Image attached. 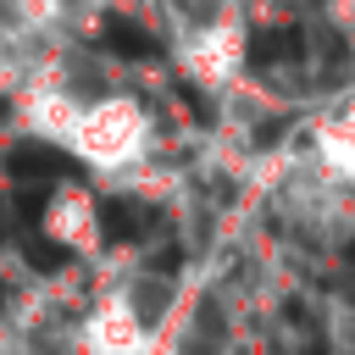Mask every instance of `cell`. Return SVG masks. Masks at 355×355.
<instances>
[{"label": "cell", "mask_w": 355, "mask_h": 355, "mask_svg": "<svg viewBox=\"0 0 355 355\" xmlns=\"http://www.w3.org/2000/svg\"><path fill=\"white\" fill-rule=\"evenodd\" d=\"M300 55H305V33H300L294 22H283V28H255V33H250V50H244L250 72H272V67H288V61H300Z\"/></svg>", "instance_id": "obj_1"}, {"label": "cell", "mask_w": 355, "mask_h": 355, "mask_svg": "<svg viewBox=\"0 0 355 355\" xmlns=\"http://www.w3.org/2000/svg\"><path fill=\"white\" fill-rule=\"evenodd\" d=\"M11 178L17 183H55V178H78V161L72 155H61V150H50V144H22V150H11Z\"/></svg>", "instance_id": "obj_2"}, {"label": "cell", "mask_w": 355, "mask_h": 355, "mask_svg": "<svg viewBox=\"0 0 355 355\" xmlns=\"http://www.w3.org/2000/svg\"><path fill=\"white\" fill-rule=\"evenodd\" d=\"M100 44L111 55H122V61H161V39L150 28H139V22H128V17H105L100 22Z\"/></svg>", "instance_id": "obj_3"}, {"label": "cell", "mask_w": 355, "mask_h": 355, "mask_svg": "<svg viewBox=\"0 0 355 355\" xmlns=\"http://www.w3.org/2000/svg\"><path fill=\"white\" fill-rule=\"evenodd\" d=\"M144 216H150V211H144L139 200H105V205H100V222H105V239H111V244L144 239V227H150Z\"/></svg>", "instance_id": "obj_4"}, {"label": "cell", "mask_w": 355, "mask_h": 355, "mask_svg": "<svg viewBox=\"0 0 355 355\" xmlns=\"http://www.w3.org/2000/svg\"><path fill=\"white\" fill-rule=\"evenodd\" d=\"M22 255H28V266H33V272H61V266L72 261L55 239H28V244H22Z\"/></svg>", "instance_id": "obj_5"}, {"label": "cell", "mask_w": 355, "mask_h": 355, "mask_svg": "<svg viewBox=\"0 0 355 355\" xmlns=\"http://www.w3.org/2000/svg\"><path fill=\"white\" fill-rule=\"evenodd\" d=\"M44 205H50V183H22V194H17V216H22V222H39Z\"/></svg>", "instance_id": "obj_6"}, {"label": "cell", "mask_w": 355, "mask_h": 355, "mask_svg": "<svg viewBox=\"0 0 355 355\" xmlns=\"http://www.w3.org/2000/svg\"><path fill=\"white\" fill-rule=\"evenodd\" d=\"M344 261H349V266H355V239H349V244H344Z\"/></svg>", "instance_id": "obj_7"}, {"label": "cell", "mask_w": 355, "mask_h": 355, "mask_svg": "<svg viewBox=\"0 0 355 355\" xmlns=\"http://www.w3.org/2000/svg\"><path fill=\"white\" fill-rule=\"evenodd\" d=\"M344 294H349V300H355V277H344Z\"/></svg>", "instance_id": "obj_8"}]
</instances>
